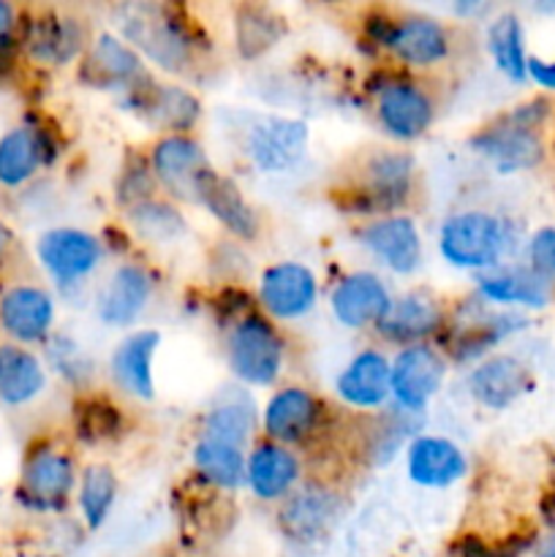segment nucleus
Masks as SVG:
<instances>
[{
	"instance_id": "nucleus-1",
	"label": "nucleus",
	"mask_w": 555,
	"mask_h": 557,
	"mask_svg": "<svg viewBox=\"0 0 555 557\" xmlns=\"http://www.w3.org/2000/svg\"><path fill=\"white\" fill-rule=\"evenodd\" d=\"M118 36L166 74L185 76L196 69L201 54V38L194 22L169 3H120L112 9Z\"/></svg>"
},
{
	"instance_id": "nucleus-2",
	"label": "nucleus",
	"mask_w": 555,
	"mask_h": 557,
	"mask_svg": "<svg viewBox=\"0 0 555 557\" xmlns=\"http://www.w3.org/2000/svg\"><path fill=\"white\" fill-rule=\"evenodd\" d=\"M419 194L417 158L406 150L379 147L354 161L335 199L341 210L359 218L400 215Z\"/></svg>"
},
{
	"instance_id": "nucleus-3",
	"label": "nucleus",
	"mask_w": 555,
	"mask_h": 557,
	"mask_svg": "<svg viewBox=\"0 0 555 557\" xmlns=\"http://www.w3.org/2000/svg\"><path fill=\"white\" fill-rule=\"evenodd\" d=\"M365 38L408 71H430L455 58V30L444 20L419 11L375 9L365 22Z\"/></svg>"
},
{
	"instance_id": "nucleus-4",
	"label": "nucleus",
	"mask_w": 555,
	"mask_h": 557,
	"mask_svg": "<svg viewBox=\"0 0 555 557\" xmlns=\"http://www.w3.org/2000/svg\"><path fill=\"white\" fill-rule=\"evenodd\" d=\"M439 253L452 270L493 272L509 256L515 232L506 218L488 210H460L439 228Z\"/></svg>"
},
{
	"instance_id": "nucleus-5",
	"label": "nucleus",
	"mask_w": 555,
	"mask_h": 557,
	"mask_svg": "<svg viewBox=\"0 0 555 557\" xmlns=\"http://www.w3.org/2000/svg\"><path fill=\"white\" fill-rule=\"evenodd\" d=\"M79 471L69 446L54 438H36L22 455L16 500L38 515H58L74 500Z\"/></svg>"
},
{
	"instance_id": "nucleus-6",
	"label": "nucleus",
	"mask_w": 555,
	"mask_h": 557,
	"mask_svg": "<svg viewBox=\"0 0 555 557\" xmlns=\"http://www.w3.org/2000/svg\"><path fill=\"white\" fill-rule=\"evenodd\" d=\"M226 362L234 379L245 386H272L283 373L286 343L275 321L261 310H248L229 330Z\"/></svg>"
},
{
	"instance_id": "nucleus-7",
	"label": "nucleus",
	"mask_w": 555,
	"mask_h": 557,
	"mask_svg": "<svg viewBox=\"0 0 555 557\" xmlns=\"http://www.w3.org/2000/svg\"><path fill=\"white\" fill-rule=\"evenodd\" d=\"M373 114L381 134L392 141H417L439 117L435 92L411 74H392L373 90Z\"/></svg>"
},
{
	"instance_id": "nucleus-8",
	"label": "nucleus",
	"mask_w": 555,
	"mask_h": 557,
	"mask_svg": "<svg viewBox=\"0 0 555 557\" xmlns=\"http://www.w3.org/2000/svg\"><path fill=\"white\" fill-rule=\"evenodd\" d=\"M343 515V495L330 482H303L278 504L275 525L292 547H319L335 531Z\"/></svg>"
},
{
	"instance_id": "nucleus-9",
	"label": "nucleus",
	"mask_w": 555,
	"mask_h": 557,
	"mask_svg": "<svg viewBox=\"0 0 555 557\" xmlns=\"http://www.w3.org/2000/svg\"><path fill=\"white\" fill-rule=\"evenodd\" d=\"M330 422V408L324 397L310 392L308 386H281L270 395V400L261 408V433L272 444L288 446V449H303L316 444L326 433Z\"/></svg>"
},
{
	"instance_id": "nucleus-10",
	"label": "nucleus",
	"mask_w": 555,
	"mask_h": 557,
	"mask_svg": "<svg viewBox=\"0 0 555 557\" xmlns=\"http://www.w3.org/2000/svg\"><path fill=\"white\" fill-rule=\"evenodd\" d=\"M310 131L303 120L283 114H256L243 131V152L259 172H292L308 152Z\"/></svg>"
},
{
	"instance_id": "nucleus-11",
	"label": "nucleus",
	"mask_w": 555,
	"mask_h": 557,
	"mask_svg": "<svg viewBox=\"0 0 555 557\" xmlns=\"http://www.w3.org/2000/svg\"><path fill=\"white\" fill-rule=\"evenodd\" d=\"M107 245L96 234L74 226H54L38 234L36 261L60 288L79 286L101 267Z\"/></svg>"
},
{
	"instance_id": "nucleus-12",
	"label": "nucleus",
	"mask_w": 555,
	"mask_h": 557,
	"mask_svg": "<svg viewBox=\"0 0 555 557\" xmlns=\"http://www.w3.org/2000/svg\"><path fill=\"white\" fill-rule=\"evenodd\" d=\"M468 145L498 174L531 172L544 161L542 131L528 128L520 120L511 117L509 112L473 131Z\"/></svg>"
},
{
	"instance_id": "nucleus-13",
	"label": "nucleus",
	"mask_w": 555,
	"mask_h": 557,
	"mask_svg": "<svg viewBox=\"0 0 555 557\" xmlns=\"http://www.w3.org/2000/svg\"><path fill=\"white\" fill-rule=\"evenodd\" d=\"M152 180L172 201H196L199 180L210 172L205 147L190 134H161L147 152Z\"/></svg>"
},
{
	"instance_id": "nucleus-14",
	"label": "nucleus",
	"mask_w": 555,
	"mask_h": 557,
	"mask_svg": "<svg viewBox=\"0 0 555 557\" xmlns=\"http://www.w3.org/2000/svg\"><path fill=\"white\" fill-rule=\"evenodd\" d=\"M449 362L430 343L406 346L392 357L390 392L395 408L406 413H422L444 386Z\"/></svg>"
},
{
	"instance_id": "nucleus-15",
	"label": "nucleus",
	"mask_w": 555,
	"mask_h": 557,
	"mask_svg": "<svg viewBox=\"0 0 555 557\" xmlns=\"http://www.w3.org/2000/svg\"><path fill=\"white\" fill-rule=\"evenodd\" d=\"M256 302L270 321H299L319 302V277L303 261H275L259 275Z\"/></svg>"
},
{
	"instance_id": "nucleus-16",
	"label": "nucleus",
	"mask_w": 555,
	"mask_h": 557,
	"mask_svg": "<svg viewBox=\"0 0 555 557\" xmlns=\"http://www.w3.org/2000/svg\"><path fill=\"white\" fill-rule=\"evenodd\" d=\"M82 85L92 90H112V92H134L150 74L145 69V60L118 36V33H98L92 36L90 47L76 63Z\"/></svg>"
},
{
	"instance_id": "nucleus-17",
	"label": "nucleus",
	"mask_w": 555,
	"mask_h": 557,
	"mask_svg": "<svg viewBox=\"0 0 555 557\" xmlns=\"http://www.w3.org/2000/svg\"><path fill=\"white\" fill-rule=\"evenodd\" d=\"M58 305L38 283H11L0 292V332L16 346H41L54 335Z\"/></svg>"
},
{
	"instance_id": "nucleus-18",
	"label": "nucleus",
	"mask_w": 555,
	"mask_h": 557,
	"mask_svg": "<svg viewBox=\"0 0 555 557\" xmlns=\"http://www.w3.org/2000/svg\"><path fill=\"white\" fill-rule=\"evenodd\" d=\"M357 239L392 275L408 277L422 267V234H419L417 221L411 215H406V212H400V215L370 218V221H365L359 226Z\"/></svg>"
},
{
	"instance_id": "nucleus-19",
	"label": "nucleus",
	"mask_w": 555,
	"mask_h": 557,
	"mask_svg": "<svg viewBox=\"0 0 555 557\" xmlns=\"http://www.w3.org/2000/svg\"><path fill=\"white\" fill-rule=\"evenodd\" d=\"M196 205L205 207L207 215L215 218L218 226L229 234L237 243H259L261 232H264V218L248 201V196L239 190V185L234 183L226 174L210 172L199 180V188H196Z\"/></svg>"
},
{
	"instance_id": "nucleus-20",
	"label": "nucleus",
	"mask_w": 555,
	"mask_h": 557,
	"mask_svg": "<svg viewBox=\"0 0 555 557\" xmlns=\"http://www.w3.org/2000/svg\"><path fill=\"white\" fill-rule=\"evenodd\" d=\"M392 294L379 275L357 270L343 275L330 292V310L346 330H375L392 310Z\"/></svg>"
},
{
	"instance_id": "nucleus-21",
	"label": "nucleus",
	"mask_w": 555,
	"mask_h": 557,
	"mask_svg": "<svg viewBox=\"0 0 555 557\" xmlns=\"http://www.w3.org/2000/svg\"><path fill=\"white\" fill-rule=\"evenodd\" d=\"M156 292V277L139 261H123L114 267L109 281L96 297V315L112 330H125L141 319Z\"/></svg>"
},
{
	"instance_id": "nucleus-22",
	"label": "nucleus",
	"mask_w": 555,
	"mask_h": 557,
	"mask_svg": "<svg viewBox=\"0 0 555 557\" xmlns=\"http://www.w3.org/2000/svg\"><path fill=\"white\" fill-rule=\"evenodd\" d=\"M25 52L33 63L49 65V69H63L69 63H79L82 54L90 47L92 36L87 33L85 20L69 14H49L27 22L25 27Z\"/></svg>"
},
{
	"instance_id": "nucleus-23",
	"label": "nucleus",
	"mask_w": 555,
	"mask_h": 557,
	"mask_svg": "<svg viewBox=\"0 0 555 557\" xmlns=\"http://www.w3.org/2000/svg\"><path fill=\"white\" fill-rule=\"evenodd\" d=\"M468 395L488 411H506L533 389V375L522 359L511 354H490L473 364L466 379Z\"/></svg>"
},
{
	"instance_id": "nucleus-24",
	"label": "nucleus",
	"mask_w": 555,
	"mask_h": 557,
	"mask_svg": "<svg viewBox=\"0 0 555 557\" xmlns=\"http://www.w3.org/2000/svg\"><path fill=\"white\" fill-rule=\"evenodd\" d=\"M52 161V141L38 125L20 123L0 134V194L25 190Z\"/></svg>"
},
{
	"instance_id": "nucleus-25",
	"label": "nucleus",
	"mask_w": 555,
	"mask_h": 557,
	"mask_svg": "<svg viewBox=\"0 0 555 557\" xmlns=\"http://www.w3.org/2000/svg\"><path fill=\"white\" fill-rule=\"evenodd\" d=\"M303 484V460L294 449L259 441L248 449L245 487L261 504H281Z\"/></svg>"
},
{
	"instance_id": "nucleus-26",
	"label": "nucleus",
	"mask_w": 555,
	"mask_h": 557,
	"mask_svg": "<svg viewBox=\"0 0 555 557\" xmlns=\"http://www.w3.org/2000/svg\"><path fill=\"white\" fill-rule=\"evenodd\" d=\"M468 473V457L452 438L419 433L406 446V476L414 487L449 490Z\"/></svg>"
},
{
	"instance_id": "nucleus-27",
	"label": "nucleus",
	"mask_w": 555,
	"mask_h": 557,
	"mask_svg": "<svg viewBox=\"0 0 555 557\" xmlns=\"http://www.w3.org/2000/svg\"><path fill=\"white\" fill-rule=\"evenodd\" d=\"M392 359L379 348H362L337 373L335 395L346 408L359 413H375L392 400L390 392Z\"/></svg>"
},
{
	"instance_id": "nucleus-28",
	"label": "nucleus",
	"mask_w": 555,
	"mask_h": 557,
	"mask_svg": "<svg viewBox=\"0 0 555 557\" xmlns=\"http://www.w3.org/2000/svg\"><path fill=\"white\" fill-rule=\"evenodd\" d=\"M446 321H449V313L439 297L428 292H411L392 302L386 319L375 326V335L392 346H419L441 335Z\"/></svg>"
},
{
	"instance_id": "nucleus-29",
	"label": "nucleus",
	"mask_w": 555,
	"mask_h": 557,
	"mask_svg": "<svg viewBox=\"0 0 555 557\" xmlns=\"http://www.w3.org/2000/svg\"><path fill=\"white\" fill-rule=\"evenodd\" d=\"M161 348V332L134 330L114 346L109 370L120 392L136 400L156 397V354Z\"/></svg>"
},
{
	"instance_id": "nucleus-30",
	"label": "nucleus",
	"mask_w": 555,
	"mask_h": 557,
	"mask_svg": "<svg viewBox=\"0 0 555 557\" xmlns=\"http://www.w3.org/2000/svg\"><path fill=\"white\" fill-rule=\"evenodd\" d=\"M128 103L163 134H190L201 117L199 98L188 87L169 85V82L166 85H156L152 79L145 82L139 90L128 92Z\"/></svg>"
},
{
	"instance_id": "nucleus-31",
	"label": "nucleus",
	"mask_w": 555,
	"mask_h": 557,
	"mask_svg": "<svg viewBox=\"0 0 555 557\" xmlns=\"http://www.w3.org/2000/svg\"><path fill=\"white\" fill-rule=\"evenodd\" d=\"M526 326V319L515 313H479L473 319H452L446 321V354L457 362H482L495 346L520 332Z\"/></svg>"
},
{
	"instance_id": "nucleus-32",
	"label": "nucleus",
	"mask_w": 555,
	"mask_h": 557,
	"mask_svg": "<svg viewBox=\"0 0 555 557\" xmlns=\"http://www.w3.org/2000/svg\"><path fill=\"white\" fill-rule=\"evenodd\" d=\"M259 417L261 413L248 389H243V386L223 389L207 408L199 435L226 441V444H234L248 451L256 428H259Z\"/></svg>"
},
{
	"instance_id": "nucleus-33",
	"label": "nucleus",
	"mask_w": 555,
	"mask_h": 557,
	"mask_svg": "<svg viewBox=\"0 0 555 557\" xmlns=\"http://www.w3.org/2000/svg\"><path fill=\"white\" fill-rule=\"evenodd\" d=\"M477 297L484 305L542 310L553 299V288H550V281L528 267H509V270L498 267L477 277Z\"/></svg>"
},
{
	"instance_id": "nucleus-34",
	"label": "nucleus",
	"mask_w": 555,
	"mask_h": 557,
	"mask_svg": "<svg viewBox=\"0 0 555 557\" xmlns=\"http://www.w3.org/2000/svg\"><path fill=\"white\" fill-rule=\"evenodd\" d=\"M47 389V364L33 348L0 343V406L25 408Z\"/></svg>"
},
{
	"instance_id": "nucleus-35",
	"label": "nucleus",
	"mask_w": 555,
	"mask_h": 557,
	"mask_svg": "<svg viewBox=\"0 0 555 557\" xmlns=\"http://www.w3.org/2000/svg\"><path fill=\"white\" fill-rule=\"evenodd\" d=\"M245 462H248V451L226 441L205 438V435H199L190 449L196 479L218 493H237L239 487H245Z\"/></svg>"
},
{
	"instance_id": "nucleus-36",
	"label": "nucleus",
	"mask_w": 555,
	"mask_h": 557,
	"mask_svg": "<svg viewBox=\"0 0 555 557\" xmlns=\"http://www.w3.org/2000/svg\"><path fill=\"white\" fill-rule=\"evenodd\" d=\"M118 473H114L107 462H87V466L82 468L74 504L82 517V525H85L87 531L103 528V522L112 515L114 504H118Z\"/></svg>"
},
{
	"instance_id": "nucleus-37",
	"label": "nucleus",
	"mask_w": 555,
	"mask_h": 557,
	"mask_svg": "<svg viewBox=\"0 0 555 557\" xmlns=\"http://www.w3.org/2000/svg\"><path fill=\"white\" fill-rule=\"evenodd\" d=\"M488 52L495 69L509 82L528 79V54H526V30L520 16L506 11L488 25Z\"/></svg>"
},
{
	"instance_id": "nucleus-38",
	"label": "nucleus",
	"mask_w": 555,
	"mask_h": 557,
	"mask_svg": "<svg viewBox=\"0 0 555 557\" xmlns=\"http://www.w3.org/2000/svg\"><path fill=\"white\" fill-rule=\"evenodd\" d=\"M128 212V223L145 243H177L185 234L183 212L174 207L172 199L150 196V199L134 205Z\"/></svg>"
},
{
	"instance_id": "nucleus-39",
	"label": "nucleus",
	"mask_w": 555,
	"mask_h": 557,
	"mask_svg": "<svg viewBox=\"0 0 555 557\" xmlns=\"http://www.w3.org/2000/svg\"><path fill=\"white\" fill-rule=\"evenodd\" d=\"M74 430L85 444H107L123 433V411L107 397L85 395L74 408Z\"/></svg>"
},
{
	"instance_id": "nucleus-40",
	"label": "nucleus",
	"mask_w": 555,
	"mask_h": 557,
	"mask_svg": "<svg viewBox=\"0 0 555 557\" xmlns=\"http://www.w3.org/2000/svg\"><path fill=\"white\" fill-rule=\"evenodd\" d=\"M234 27H237V47L245 58H259L275 47L283 30L281 20L264 5H239Z\"/></svg>"
},
{
	"instance_id": "nucleus-41",
	"label": "nucleus",
	"mask_w": 555,
	"mask_h": 557,
	"mask_svg": "<svg viewBox=\"0 0 555 557\" xmlns=\"http://www.w3.org/2000/svg\"><path fill=\"white\" fill-rule=\"evenodd\" d=\"M44 346H47V362L54 373L63 375L69 384L79 386V389L90 384L92 375H96V364H92L85 346H79L69 335H52Z\"/></svg>"
},
{
	"instance_id": "nucleus-42",
	"label": "nucleus",
	"mask_w": 555,
	"mask_h": 557,
	"mask_svg": "<svg viewBox=\"0 0 555 557\" xmlns=\"http://www.w3.org/2000/svg\"><path fill=\"white\" fill-rule=\"evenodd\" d=\"M156 190H158V185H156V180H152L147 156L131 158L118 177V201L120 205H123L125 210H131V207L139 205V201L156 196Z\"/></svg>"
},
{
	"instance_id": "nucleus-43",
	"label": "nucleus",
	"mask_w": 555,
	"mask_h": 557,
	"mask_svg": "<svg viewBox=\"0 0 555 557\" xmlns=\"http://www.w3.org/2000/svg\"><path fill=\"white\" fill-rule=\"evenodd\" d=\"M528 256V270L542 275L544 281L555 277V226H544L531 234L526 245Z\"/></svg>"
},
{
	"instance_id": "nucleus-44",
	"label": "nucleus",
	"mask_w": 555,
	"mask_h": 557,
	"mask_svg": "<svg viewBox=\"0 0 555 557\" xmlns=\"http://www.w3.org/2000/svg\"><path fill=\"white\" fill-rule=\"evenodd\" d=\"M455 549V557H517L511 553L509 547L504 544H493V542H484L479 536H462L452 544Z\"/></svg>"
},
{
	"instance_id": "nucleus-45",
	"label": "nucleus",
	"mask_w": 555,
	"mask_h": 557,
	"mask_svg": "<svg viewBox=\"0 0 555 557\" xmlns=\"http://www.w3.org/2000/svg\"><path fill=\"white\" fill-rule=\"evenodd\" d=\"M22 30V11L9 0H0V52L11 49L20 38Z\"/></svg>"
},
{
	"instance_id": "nucleus-46",
	"label": "nucleus",
	"mask_w": 555,
	"mask_h": 557,
	"mask_svg": "<svg viewBox=\"0 0 555 557\" xmlns=\"http://www.w3.org/2000/svg\"><path fill=\"white\" fill-rule=\"evenodd\" d=\"M16 256H20V237H16L14 228L0 218V275L14 267Z\"/></svg>"
},
{
	"instance_id": "nucleus-47",
	"label": "nucleus",
	"mask_w": 555,
	"mask_h": 557,
	"mask_svg": "<svg viewBox=\"0 0 555 557\" xmlns=\"http://www.w3.org/2000/svg\"><path fill=\"white\" fill-rule=\"evenodd\" d=\"M528 79L536 82L542 90L555 92V60L528 58Z\"/></svg>"
},
{
	"instance_id": "nucleus-48",
	"label": "nucleus",
	"mask_w": 555,
	"mask_h": 557,
	"mask_svg": "<svg viewBox=\"0 0 555 557\" xmlns=\"http://www.w3.org/2000/svg\"><path fill=\"white\" fill-rule=\"evenodd\" d=\"M539 557H555V542H550L547 547H544L542 553H539Z\"/></svg>"
},
{
	"instance_id": "nucleus-49",
	"label": "nucleus",
	"mask_w": 555,
	"mask_h": 557,
	"mask_svg": "<svg viewBox=\"0 0 555 557\" xmlns=\"http://www.w3.org/2000/svg\"><path fill=\"white\" fill-rule=\"evenodd\" d=\"M22 557H60V555H54V553H27Z\"/></svg>"
}]
</instances>
